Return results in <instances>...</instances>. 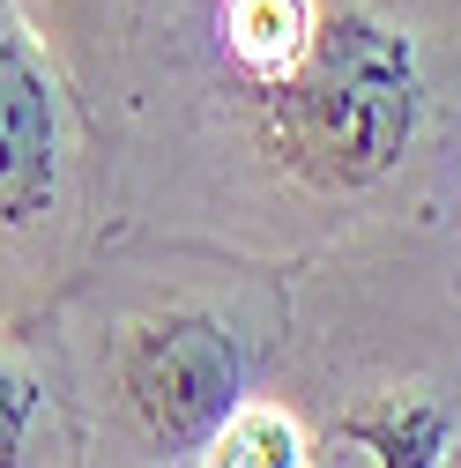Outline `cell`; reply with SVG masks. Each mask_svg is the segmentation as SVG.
I'll return each instance as SVG.
<instances>
[{
	"label": "cell",
	"instance_id": "6da1fadb",
	"mask_svg": "<svg viewBox=\"0 0 461 468\" xmlns=\"http://www.w3.org/2000/svg\"><path fill=\"white\" fill-rule=\"evenodd\" d=\"M424 68L380 16H327L291 75L261 90V149L320 201H358L417 164Z\"/></svg>",
	"mask_w": 461,
	"mask_h": 468
},
{
	"label": "cell",
	"instance_id": "7a4b0ae2",
	"mask_svg": "<svg viewBox=\"0 0 461 468\" xmlns=\"http://www.w3.org/2000/svg\"><path fill=\"white\" fill-rule=\"evenodd\" d=\"M120 394L164 453H209V439L246 409V349L216 313L171 305L127 335Z\"/></svg>",
	"mask_w": 461,
	"mask_h": 468
},
{
	"label": "cell",
	"instance_id": "3957f363",
	"mask_svg": "<svg viewBox=\"0 0 461 468\" xmlns=\"http://www.w3.org/2000/svg\"><path fill=\"white\" fill-rule=\"evenodd\" d=\"M461 409L439 387H380L306 439V468H454Z\"/></svg>",
	"mask_w": 461,
	"mask_h": 468
},
{
	"label": "cell",
	"instance_id": "277c9868",
	"mask_svg": "<svg viewBox=\"0 0 461 468\" xmlns=\"http://www.w3.org/2000/svg\"><path fill=\"white\" fill-rule=\"evenodd\" d=\"M60 186V112L45 75L0 23V239L30 230Z\"/></svg>",
	"mask_w": 461,
	"mask_h": 468
},
{
	"label": "cell",
	"instance_id": "5b68a950",
	"mask_svg": "<svg viewBox=\"0 0 461 468\" xmlns=\"http://www.w3.org/2000/svg\"><path fill=\"white\" fill-rule=\"evenodd\" d=\"M223 37L268 90L275 75H291L298 52L313 45V8L306 0H223Z\"/></svg>",
	"mask_w": 461,
	"mask_h": 468
},
{
	"label": "cell",
	"instance_id": "8992f818",
	"mask_svg": "<svg viewBox=\"0 0 461 468\" xmlns=\"http://www.w3.org/2000/svg\"><path fill=\"white\" fill-rule=\"evenodd\" d=\"M201 468H306V424L291 409H275V401H246L209 439Z\"/></svg>",
	"mask_w": 461,
	"mask_h": 468
},
{
	"label": "cell",
	"instance_id": "52a82bcc",
	"mask_svg": "<svg viewBox=\"0 0 461 468\" xmlns=\"http://www.w3.org/2000/svg\"><path fill=\"white\" fill-rule=\"evenodd\" d=\"M30 424H38V387H30L8 357H0V468H23Z\"/></svg>",
	"mask_w": 461,
	"mask_h": 468
}]
</instances>
